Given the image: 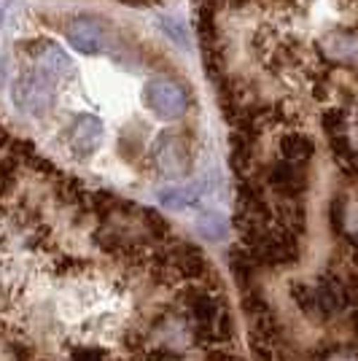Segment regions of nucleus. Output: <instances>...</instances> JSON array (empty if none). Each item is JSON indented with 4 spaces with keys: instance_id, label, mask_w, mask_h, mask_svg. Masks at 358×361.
Masks as SVG:
<instances>
[{
    "instance_id": "1",
    "label": "nucleus",
    "mask_w": 358,
    "mask_h": 361,
    "mask_svg": "<svg viewBox=\"0 0 358 361\" xmlns=\"http://www.w3.org/2000/svg\"><path fill=\"white\" fill-rule=\"evenodd\" d=\"M186 307L195 318L197 334L202 340H213V343H221L232 337V318L226 305L213 291L205 288H192L186 294Z\"/></svg>"
},
{
    "instance_id": "2",
    "label": "nucleus",
    "mask_w": 358,
    "mask_h": 361,
    "mask_svg": "<svg viewBox=\"0 0 358 361\" xmlns=\"http://www.w3.org/2000/svg\"><path fill=\"white\" fill-rule=\"evenodd\" d=\"M57 100V87H54V75L35 68L16 75L14 87H11V103L27 116H46Z\"/></svg>"
},
{
    "instance_id": "3",
    "label": "nucleus",
    "mask_w": 358,
    "mask_h": 361,
    "mask_svg": "<svg viewBox=\"0 0 358 361\" xmlns=\"http://www.w3.org/2000/svg\"><path fill=\"white\" fill-rule=\"evenodd\" d=\"M294 302L299 305V310L310 318H331L337 316L347 305V286L337 278H321L315 286L307 283H294L291 286Z\"/></svg>"
},
{
    "instance_id": "4",
    "label": "nucleus",
    "mask_w": 358,
    "mask_h": 361,
    "mask_svg": "<svg viewBox=\"0 0 358 361\" xmlns=\"http://www.w3.org/2000/svg\"><path fill=\"white\" fill-rule=\"evenodd\" d=\"M140 97H143V106L162 121H175L180 116H186V111H189V92H186V87L175 78H167V75L149 78Z\"/></svg>"
},
{
    "instance_id": "5",
    "label": "nucleus",
    "mask_w": 358,
    "mask_h": 361,
    "mask_svg": "<svg viewBox=\"0 0 358 361\" xmlns=\"http://www.w3.org/2000/svg\"><path fill=\"white\" fill-rule=\"evenodd\" d=\"M151 162L170 180L192 176V146L180 133H162L151 143Z\"/></svg>"
},
{
    "instance_id": "6",
    "label": "nucleus",
    "mask_w": 358,
    "mask_h": 361,
    "mask_svg": "<svg viewBox=\"0 0 358 361\" xmlns=\"http://www.w3.org/2000/svg\"><path fill=\"white\" fill-rule=\"evenodd\" d=\"M65 41L73 46L75 51L94 57L103 49H108V32H105L103 22H97L92 16H75L73 22L65 25Z\"/></svg>"
},
{
    "instance_id": "7",
    "label": "nucleus",
    "mask_w": 358,
    "mask_h": 361,
    "mask_svg": "<svg viewBox=\"0 0 358 361\" xmlns=\"http://www.w3.org/2000/svg\"><path fill=\"white\" fill-rule=\"evenodd\" d=\"M105 127L94 114H78L73 124L68 127V143L78 157H92L103 146Z\"/></svg>"
},
{
    "instance_id": "8",
    "label": "nucleus",
    "mask_w": 358,
    "mask_h": 361,
    "mask_svg": "<svg viewBox=\"0 0 358 361\" xmlns=\"http://www.w3.org/2000/svg\"><path fill=\"white\" fill-rule=\"evenodd\" d=\"M167 270L173 275H186V278H197L205 272V256L199 254L192 245H178L167 256Z\"/></svg>"
},
{
    "instance_id": "9",
    "label": "nucleus",
    "mask_w": 358,
    "mask_h": 361,
    "mask_svg": "<svg viewBox=\"0 0 358 361\" xmlns=\"http://www.w3.org/2000/svg\"><path fill=\"white\" fill-rule=\"evenodd\" d=\"M41 62H44L41 68H44V71H49L54 78H62V75L73 73V60H70V57L62 51L60 46H54V44L44 49V57H41Z\"/></svg>"
},
{
    "instance_id": "10",
    "label": "nucleus",
    "mask_w": 358,
    "mask_h": 361,
    "mask_svg": "<svg viewBox=\"0 0 358 361\" xmlns=\"http://www.w3.org/2000/svg\"><path fill=\"white\" fill-rule=\"evenodd\" d=\"M197 200V189L192 186H183V189H167V192H159V202H164L167 208L173 211H180L186 205H192Z\"/></svg>"
},
{
    "instance_id": "11",
    "label": "nucleus",
    "mask_w": 358,
    "mask_h": 361,
    "mask_svg": "<svg viewBox=\"0 0 358 361\" xmlns=\"http://www.w3.org/2000/svg\"><path fill=\"white\" fill-rule=\"evenodd\" d=\"M159 27H162L164 35L173 38L180 49H189V32H186V27L180 25L178 19H159Z\"/></svg>"
},
{
    "instance_id": "12",
    "label": "nucleus",
    "mask_w": 358,
    "mask_h": 361,
    "mask_svg": "<svg viewBox=\"0 0 358 361\" xmlns=\"http://www.w3.org/2000/svg\"><path fill=\"white\" fill-rule=\"evenodd\" d=\"M70 361H105V353L94 350V348H81V350H75Z\"/></svg>"
},
{
    "instance_id": "13",
    "label": "nucleus",
    "mask_w": 358,
    "mask_h": 361,
    "mask_svg": "<svg viewBox=\"0 0 358 361\" xmlns=\"http://www.w3.org/2000/svg\"><path fill=\"white\" fill-rule=\"evenodd\" d=\"M3 22H6V0H0V27H3Z\"/></svg>"
},
{
    "instance_id": "14",
    "label": "nucleus",
    "mask_w": 358,
    "mask_h": 361,
    "mask_svg": "<svg viewBox=\"0 0 358 361\" xmlns=\"http://www.w3.org/2000/svg\"><path fill=\"white\" fill-rule=\"evenodd\" d=\"M356 334H358V316H356Z\"/></svg>"
}]
</instances>
